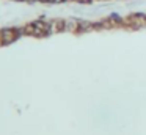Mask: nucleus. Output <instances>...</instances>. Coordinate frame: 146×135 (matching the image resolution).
<instances>
[{
    "label": "nucleus",
    "mask_w": 146,
    "mask_h": 135,
    "mask_svg": "<svg viewBox=\"0 0 146 135\" xmlns=\"http://www.w3.org/2000/svg\"><path fill=\"white\" fill-rule=\"evenodd\" d=\"M124 22L126 24H132L135 27H143V25H146V16H132V17L124 19Z\"/></svg>",
    "instance_id": "f257e3e1"
}]
</instances>
